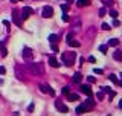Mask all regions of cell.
Returning a JSON list of instances; mask_svg holds the SVG:
<instances>
[{"instance_id": "6da1fadb", "label": "cell", "mask_w": 122, "mask_h": 116, "mask_svg": "<svg viewBox=\"0 0 122 116\" xmlns=\"http://www.w3.org/2000/svg\"><path fill=\"white\" fill-rule=\"evenodd\" d=\"M28 67H29V70L34 73V75H37V76L44 75V64H41V63H31V64H28Z\"/></svg>"}, {"instance_id": "7a4b0ae2", "label": "cell", "mask_w": 122, "mask_h": 116, "mask_svg": "<svg viewBox=\"0 0 122 116\" xmlns=\"http://www.w3.org/2000/svg\"><path fill=\"white\" fill-rule=\"evenodd\" d=\"M75 58H76L75 52H64L63 55H61V60H63V63L66 64L67 67H70V66L75 64Z\"/></svg>"}, {"instance_id": "3957f363", "label": "cell", "mask_w": 122, "mask_h": 116, "mask_svg": "<svg viewBox=\"0 0 122 116\" xmlns=\"http://www.w3.org/2000/svg\"><path fill=\"white\" fill-rule=\"evenodd\" d=\"M32 14H34V9H32L31 6H24V8L21 9V18H23V20L29 18Z\"/></svg>"}, {"instance_id": "277c9868", "label": "cell", "mask_w": 122, "mask_h": 116, "mask_svg": "<svg viewBox=\"0 0 122 116\" xmlns=\"http://www.w3.org/2000/svg\"><path fill=\"white\" fill-rule=\"evenodd\" d=\"M41 15H43L44 18H50V17H53V8H52V6H44L43 11H41Z\"/></svg>"}, {"instance_id": "5b68a950", "label": "cell", "mask_w": 122, "mask_h": 116, "mask_svg": "<svg viewBox=\"0 0 122 116\" xmlns=\"http://www.w3.org/2000/svg\"><path fill=\"white\" fill-rule=\"evenodd\" d=\"M40 90L43 93H49L50 96H55V92H53V89L50 86H47V84H40Z\"/></svg>"}, {"instance_id": "8992f818", "label": "cell", "mask_w": 122, "mask_h": 116, "mask_svg": "<svg viewBox=\"0 0 122 116\" xmlns=\"http://www.w3.org/2000/svg\"><path fill=\"white\" fill-rule=\"evenodd\" d=\"M23 58H26V60H31V58H34V52H32L31 47H23Z\"/></svg>"}, {"instance_id": "52a82bcc", "label": "cell", "mask_w": 122, "mask_h": 116, "mask_svg": "<svg viewBox=\"0 0 122 116\" xmlns=\"http://www.w3.org/2000/svg\"><path fill=\"white\" fill-rule=\"evenodd\" d=\"M12 20H14V23L17 25V26H21V18H20V15H18V11H17V9H14V11H12Z\"/></svg>"}, {"instance_id": "ba28073f", "label": "cell", "mask_w": 122, "mask_h": 116, "mask_svg": "<svg viewBox=\"0 0 122 116\" xmlns=\"http://www.w3.org/2000/svg\"><path fill=\"white\" fill-rule=\"evenodd\" d=\"M55 107H57V110H60V112H63V113H67L69 112V108H67V105H64L61 101H55Z\"/></svg>"}, {"instance_id": "9c48e42d", "label": "cell", "mask_w": 122, "mask_h": 116, "mask_svg": "<svg viewBox=\"0 0 122 116\" xmlns=\"http://www.w3.org/2000/svg\"><path fill=\"white\" fill-rule=\"evenodd\" d=\"M81 92L84 93V95H87V96H92L93 93H92V89H90V86L89 84H82L81 86Z\"/></svg>"}, {"instance_id": "30bf717a", "label": "cell", "mask_w": 122, "mask_h": 116, "mask_svg": "<svg viewBox=\"0 0 122 116\" xmlns=\"http://www.w3.org/2000/svg\"><path fill=\"white\" fill-rule=\"evenodd\" d=\"M49 64H50V66H52V67H60V61L58 60H57V58L55 57H49Z\"/></svg>"}, {"instance_id": "8fae6325", "label": "cell", "mask_w": 122, "mask_h": 116, "mask_svg": "<svg viewBox=\"0 0 122 116\" xmlns=\"http://www.w3.org/2000/svg\"><path fill=\"white\" fill-rule=\"evenodd\" d=\"M75 112H76L78 115H82V113H85V112H89V110H87V107H85L84 104H81V105H78V107H76Z\"/></svg>"}, {"instance_id": "7c38bea8", "label": "cell", "mask_w": 122, "mask_h": 116, "mask_svg": "<svg viewBox=\"0 0 122 116\" xmlns=\"http://www.w3.org/2000/svg\"><path fill=\"white\" fill-rule=\"evenodd\" d=\"M89 5H90V0H78L76 2L78 8H84V6H89Z\"/></svg>"}, {"instance_id": "4fadbf2b", "label": "cell", "mask_w": 122, "mask_h": 116, "mask_svg": "<svg viewBox=\"0 0 122 116\" xmlns=\"http://www.w3.org/2000/svg\"><path fill=\"white\" fill-rule=\"evenodd\" d=\"M81 79H82V75H81V73H79V72H76L75 75L72 76V81H73V83H78V84H79V83H81Z\"/></svg>"}, {"instance_id": "5bb4252c", "label": "cell", "mask_w": 122, "mask_h": 116, "mask_svg": "<svg viewBox=\"0 0 122 116\" xmlns=\"http://www.w3.org/2000/svg\"><path fill=\"white\" fill-rule=\"evenodd\" d=\"M0 55H2L3 58L8 55V49L5 47V43H0Z\"/></svg>"}, {"instance_id": "9a60e30c", "label": "cell", "mask_w": 122, "mask_h": 116, "mask_svg": "<svg viewBox=\"0 0 122 116\" xmlns=\"http://www.w3.org/2000/svg\"><path fill=\"white\" fill-rule=\"evenodd\" d=\"M118 44H119V40H118V38H110V40H108V44H107V46H111V47H116Z\"/></svg>"}, {"instance_id": "2e32d148", "label": "cell", "mask_w": 122, "mask_h": 116, "mask_svg": "<svg viewBox=\"0 0 122 116\" xmlns=\"http://www.w3.org/2000/svg\"><path fill=\"white\" fill-rule=\"evenodd\" d=\"M47 40H49L52 44H57V43H58V35H55V34H50Z\"/></svg>"}, {"instance_id": "e0dca14e", "label": "cell", "mask_w": 122, "mask_h": 116, "mask_svg": "<svg viewBox=\"0 0 122 116\" xmlns=\"http://www.w3.org/2000/svg\"><path fill=\"white\" fill-rule=\"evenodd\" d=\"M67 99H69V101H78L79 96L76 95V93H67Z\"/></svg>"}, {"instance_id": "ac0fdd59", "label": "cell", "mask_w": 122, "mask_h": 116, "mask_svg": "<svg viewBox=\"0 0 122 116\" xmlns=\"http://www.w3.org/2000/svg\"><path fill=\"white\" fill-rule=\"evenodd\" d=\"M113 58L116 61H122V52H121V50H116V52L113 54Z\"/></svg>"}, {"instance_id": "d6986e66", "label": "cell", "mask_w": 122, "mask_h": 116, "mask_svg": "<svg viewBox=\"0 0 122 116\" xmlns=\"http://www.w3.org/2000/svg\"><path fill=\"white\" fill-rule=\"evenodd\" d=\"M67 44H69L70 47H79V43H78V41H73V40L67 41Z\"/></svg>"}, {"instance_id": "ffe728a7", "label": "cell", "mask_w": 122, "mask_h": 116, "mask_svg": "<svg viewBox=\"0 0 122 116\" xmlns=\"http://www.w3.org/2000/svg\"><path fill=\"white\" fill-rule=\"evenodd\" d=\"M108 15H110L111 18H116L118 17V12L114 11V9H110V11H108Z\"/></svg>"}, {"instance_id": "44dd1931", "label": "cell", "mask_w": 122, "mask_h": 116, "mask_svg": "<svg viewBox=\"0 0 122 116\" xmlns=\"http://www.w3.org/2000/svg\"><path fill=\"white\" fill-rule=\"evenodd\" d=\"M107 49H108L107 44H102V46H99V50H101L102 54H107Z\"/></svg>"}, {"instance_id": "7402d4cb", "label": "cell", "mask_w": 122, "mask_h": 116, "mask_svg": "<svg viewBox=\"0 0 122 116\" xmlns=\"http://www.w3.org/2000/svg\"><path fill=\"white\" fill-rule=\"evenodd\" d=\"M108 78H110V81H113L114 84H118V83H119V81H118V78H116V75H113V73H110V76H108Z\"/></svg>"}, {"instance_id": "603a6c76", "label": "cell", "mask_w": 122, "mask_h": 116, "mask_svg": "<svg viewBox=\"0 0 122 116\" xmlns=\"http://www.w3.org/2000/svg\"><path fill=\"white\" fill-rule=\"evenodd\" d=\"M63 21H66V23H67V21H70V17L67 15V12H64V14H63Z\"/></svg>"}, {"instance_id": "cb8c5ba5", "label": "cell", "mask_w": 122, "mask_h": 116, "mask_svg": "<svg viewBox=\"0 0 122 116\" xmlns=\"http://www.w3.org/2000/svg\"><path fill=\"white\" fill-rule=\"evenodd\" d=\"M114 96H116V92H113V90H110V92H108V99H113Z\"/></svg>"}, {"instance_id": "d4e9b609", "label": "cell", "mask_w": 122, "mask_h": 116, "mask_svg": "<svg viewBox=\"0 0 122 116\" xmlns=\"http://www.w3.org/2000/svg\"><path fill=\"white\" fill-rule=\"evenodd\" d=\"M61 92H63L64 95H67V93H70V89H69V87L66 86V87H63V89H61Z\"/></svg>"}, {"instance_id": "484cf974", "label": "cell", "mask_w": 122, "mask_h": 116, "mask_svg": "<svg viewBox=\"0 0 122 116\" xmlns=\"http://www.w3.org/2000/svg\"><path fill=\"white\" fill-rule=\"evenodd\" d=\"M87 81L90 83V84H93V83H96V78L95 76H87Z\"/></svg>"}, {"instance_id": "4316f807", "label": "cell", "mask_w": 122, "mask_h": 116, "mask_svg": "<svg viewBox=\"0 0 122 116\" xmlns=\"http://www.w3.org/2000/svg\"><path fill=\"white\" fill-rule=\"evenodd\" d=\"M102 29H104V31H108V29H111V26L108 23H102Z\"/></svg>"}, {"instance_id": "83f0119b", "label": "cell", "mask_w": 122, "mask_h": 116, "mask_svg": "<svg viewBox=\"0 0 122 116\" xmlns=\"http://www.w3.org/2000/svg\"><path fill=\"white\" fill-rule=\"evenodd\" d=\"M105 14H107V11H105V8H101V9H99V15H101V17H104Z\"/></svg>"}, {"instance_id": "f1b7e54d", "label": "cell", "mask_w": 122, "mask_h": 116, "mask_svg": "<svg viewBox=\"0 0 122 116\" xmlns=\"http://www.w3.org/2000/svg\"><path fill=\"white\" fill-rule=\"evenodd\" d=\"M3 25L6 26V29L9 31V28H11V21H8V20H3Z\"/></svg>"}, {"instance_id": "f546056e", "label": "cell", "mask_w": 122, "mask_h": 116, "mask_svg": "<svg viewBox=\"0 0 122 116\" xmlns=\"http://www.w3.org/2000/svg\"><path fill=\"white\" fill-rule=\"evenodd\" d=\"M93 72H95L96 75H102V73H104V70H102V69H95Z\"/></svg>"}, {"instance_id": "4dcf8cb0", "label": "cell", "mask_w": 122, "mask_h": 116, "mask_svg": "<svg viewBox=\"0 0 122 116\" xmlns=\"http://www.w3.org/2000/svg\"><path fill=\"white\" fill-rule=\"evenodd\" d=\"M61 9H63V12H67L69 11V5H61Z\"/></svg>"}, {"instance_id": "1f68e13d", "label": "cell", "mask_w": 122, "mask_h": 116, "mask_svg": "<svg viewBox=\"0 0 122 116\" xmlns=\"http://www.w3.org/2000/svg\"><path fill=\"white\" fill-rule=\"evenodd\" d=\"M34 108H35L34 102H32V104H29V105H28V112H34Z\"/></svg>"}, {"instance_id": "d6a6232c", "label": "cell", "mask_w": 122, "mask_h": 116, "mask_svg": "<svg viewBox=\"0 0 122 116\" xmlns=\"http://www.w3.org/2000/svg\"><path fill=\"white\" fill-rule=\"evenodd\" d=\"M104 5H105V6H111V5H113V0H105Z\"/></svg>"}, {"instance_id": "836d02e7", "label": "cell", "mask_w": 122, "mask_h": 116, "mask_svg": "<svg viewBox=\"0 0 122 116\" xmlns=\"http://www.w3.org/2000/svg\"><path fill=\"white\" fill-rule=\"evenodd\" d=\"M95 35V28H90V31H89V37H93Z\"/></svg>"}, {"instance_id": "e575fe53", "label": "cell", "mask_w": 122, "mask_h": 116, "mask_svg": "<svg viewBox=\"0 0 122 116\" xmlns=\"http://www.w3.org/2000/svg\"><path fill=\"white\" fill-rule=\"evenodd\" d=\"M5 73H6V69L3 66H0V75H5Z\"/></svg>"}, {"instance_id": "d590c367", "label": "cell", "mask_w": 122, "mask_h": 116, "mask_svg": "<svg viewBox=\"0 0 122 116\" xmlns=\"http://www.w3.org/2000/svg\"><path fill=\"white\" fill-rule=\"evenodd\" d=\"M66 38H67V41H70V40H72V38H73V34H72V32H69Z\"/></svg>"}, {"instance_id": "8d00e7d4", "label": "cell", "mask_w": 122, "mask_h": 116, "mask_svg": "<svg viewBox=\"0 0 122 116\" xmlns=\"http://www.w3.org/2000/svg\"><path fill=\"white\" fill-rule=\"evenodd\" d=\"M52 50L53 52H58V46H57V44H52Z\"/></svg>"}, {"instance_id": "74e56055", "label": "cell", "mask_w": 122, "mask_h": 116, "mask_svg": "<svg viewBox=\"0 0 122 116\" xmlns=\"http://www.w3.org/2000/svg\"><path fill=\"white\" fill-rule=\"evenodd\" d=\"M102 92H105V93H108V92H110V87H102Z\"/></svg>"}, {"instance_id": "f35d334b", "label": "cell", "mask_w": 122, "mask_h": 116, "mask_svg": "<svg viewBox=\"0 0 122 116\" xmlns=\"http://www.w3.org/2000/svg\"><path fill=\"white\" fill-rule=\"evenodd\" d=\"M119 20H116V18H114V21H113V26H119Z\"/></svg>"}, {"instance_id": "ab89813d", "label": "cell", "mask_w": 122, "mask_h": 116, "mask_svg": "<svg viewBox=\"0 0 122 116\" xmlns=\"http://www.w3.org/2000/svg\"><path fill=\"white\" fill-rule=\"evenodd\" d=\"M96 96H98V99H102V98H104V93H98Z\"/></svg>"}, {"instance_id": "60d3db41", "label": "cell", "mask_w": 122, "mask_h": 116, "mask_svg": "<svg viewBox=\"0 0 122 116\" xmlns=\"http://www.w3.org/2000/svg\"><path fill=\"white\" fill-rule=\"evenodd\" d=\"M89 61H90V63H95L96 60H95V57H89Z\"/></svg>"}, {"instance_id": "b9f144b4", "label": "cell", "mask_w": 122, "mask_h": 116, "mask_svg": "<svg viewBox=\"0 0 122 116\" xmlns=\"http://www.w3.org/2000/svg\"><path fill=\"white\" fill-rule=\"evenodd\" d=\"M12 3H17V2H23V0H11Z\"/></svg>"}, {"instance_id": "7bdbcfd3", "label": "cell", "mask_w": 122, "mask_h": 116, "mask_svg": "<svg viewBox=\"0 0 122 116\" xmlns=\"http://www.w3.org/2000/svg\"><path fill=\"white\" fill-rule=\"evenodd\" d=\"M119 107L122 108V99H121V101H119Z\"/></svg>"}, {"instance_id": "ee69618b", "label": "cell", "mask_w": 122, "mask_h": 116, "mask_svg": "<svg viewBox=\"0 0 122 116\" xmlns=\"http://www.w3.org/2000/svg\"><path fill=\"white\" fill-rule=\"evenodd\" d=\"M66 2H67V3H73V0H66Z\"/></svg>"}, {"instance_id": "f6af8a7d", "label": "cell", "mask_w": 122, "mask_h": 116, "mask_svg": "<svg viewBox=\"0 0 122 116\" xmlns=\"http://www.w3.org/2000/svg\"><path fill=\"white\" fill-rule=\"evenodd\" d=\"M118 84H119V86H121V87H122V81H119V83H118Z\"/></svg>"}, {"instance_id": "bcb514c9", "label": "cell", "mask_w": 122, "mask_h": 116, "mask_svg": "<svg viewBox=\"0 0 122 116\" xmlns=\"http://www.w3.org/2000/svg\"><path fill=\"white\" fill-rule=\"evenodd\" d=\"M121 78H122V72H121Z\"/></svg>"}]
</instances>
